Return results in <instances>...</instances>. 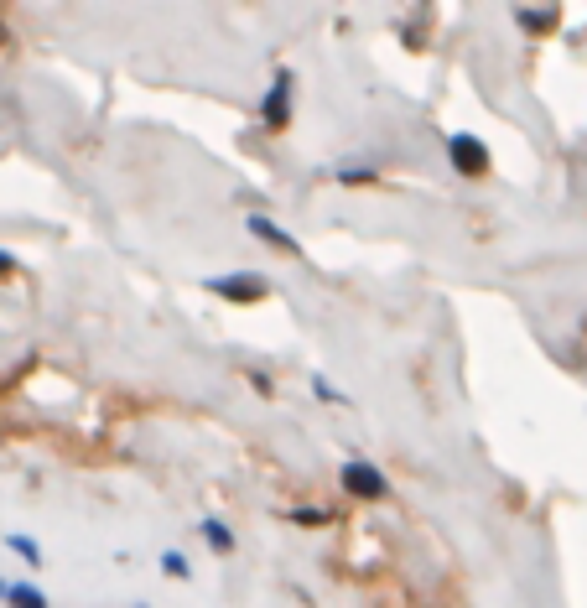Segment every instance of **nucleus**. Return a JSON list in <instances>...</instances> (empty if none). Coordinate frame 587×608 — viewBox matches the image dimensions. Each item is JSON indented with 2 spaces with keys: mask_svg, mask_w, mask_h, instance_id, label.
<instances>
[{
  "mask_svg": "<svg viewBox=\"0 0 587 608\" xmlns=\"http://www.w3.org/2000/svg\"><path fill=\"white\" fill-rule=\"evenodd\" d=\"M208 292L213 297H229V302H260L271 286H265V276H250V271H239V276H213L208 281Z\"/></svg>",
  "mask_w": 587,
  "mask_h": 608,
  "instance_id": "obj_1",
  "label": "nucleus"
},
{
  "mask_svg": "<svg viewBox=\"0 0 587 608\" xmlns=\"http://www.w3.org/2000/svg\"><path fill=\"white\" fill-rule=\"evenodd\" d=\"M447 156H452V167H458L463 177H484L489 172V151H484V141H478V136H452Z\"/></svg>",
  "mask_w": 587,
  "mask_h": 608,
  "instance_id": "obj_2",
  "label": "nucleus"
},
{
  "mask_svg": "<svg viewBox=\"0 0 587 608\" xmlns=\"http://www.w3.org/2000/svg\"><path fill=\"white\" fill-rule=\"evenodd\" d=\"M338 479H343V489H349L354 499H380V494H385V479H380V473L369 468V463H349V468L338 473Z\"/></svg>",
  "mask_w": 587,
  "mask_h": 608,
  "instance_id": "obj_3",
  "label": "nucleus"
},
{
  "mask_svg": "<svg viewBox=\"0 0 587 608\" xmlns=\"http://www.w3.org/2000/svg\"><path fill=\"white\" fill-rule=\"evenodd\" d=\"M286 99H291V73H276L271 94H265V125H271V130L286 125Z\"/></svg>",
  "mask_w": 587,
  "mask_h": 608,
  "instance_id": "obj_4",
  "label": "nucleus"
},
{
  "mask_svg": "<svg viewBox=\"0 0 587 608\" xmlns=\"http://www.w3.org/2000/svg\"><path fill=\"white\" fill-rule=\"evenodd\" d=\"M245 224H250V234H260V240H271V245H281V250H291V255H302V245H297V240H291V234H286V229H276V224H271V219H265V214H250Z\"/></svg>",
  "mask_w": 587,
  "mask_h": 608,
  "instance_id": "obj_5",
  "label": "nucleus"
},
{
  "mask_svg": "<svg viewBox=\"0 0 587 608\" xmlns=\"http://www.w3.org/2000/svg\"><path fill=\"white\" fill-rule=\"evenodd\" d=\"M6 598H11V608H47V598L37 588H26V583L21 588H6Z\"/></svg>",
  "mask_w": 587,
  "mask_h": 608,
  "instance_id": "obj_6",
  "label": "nucleus"
},
{
  "mask_svg": "<svg viewBox=\"0 0 587 608\" xmlns=\"http://www.w3.org/2000/svg\"><path fill=\"white\" fill-rule=\"evenodd\" d=\"M203 536L219 546V551H234V536H229V525H224V520H203Z\"/></svg>",
  "mask_w": 587,
  "mask_h": 608,
  "instance_id": "obj_7",
  "label": "nucleus"
},
{
  "mask_svg": "<svg viewBox=\"0 0 587 608\" xmlns=\"http://www.w3.org/2000/svg\"><path fill=\"white\" fill-rule=\"evenodd\" d=\"M520 26H525V32H551L556 11H520Z\"/></svg>",
  "mask_w": 587,
  "mask_h": 608,
  "instance_id": "obj_8",
  "label": "nucleus"
},
{
  "mask_svg": "<svg viewBox=\"0 0 587 608\" xmlns=\"http://www.w3.org/2000/svg\"><path fill=\"white\" fill-rule=\"evenodd\" d=\"M6 546H11V551H21V562H32V567L42 562V551H37V541H32V536H11Z\"/></svg>",
  "mask_w": 587,
  "mask_h": 608,
  "instance_id": "obj_9",
  "label": "nucleus"
},
{
  "mask_svg": "<svg viewBox=\"0 0 587 608\" xmlns=\"http://www.w3.org/2000/svg\"><path fill=\"white\" fill-rule=\"evenodd\" d=\"M162 572H172V577H188V562H182L177 551H162Z\"/></svg>",
  "mask_w": 587,
  "mask_h": 608,
  "instance_id": "obj_10",
  "label": "nucleus"
},
{
  "mask_svg": "<svg viewBox=\"0 0 587 608\" xmlns=\"http://www.w3.org/2000/svg\"><path fill=\"white\" fill-rule=\"evenodd\" d=\"M291 520H297V525H328L323 510H291Z\"/></svg>",
  "mask_w": 587,
  "mask_h": 608,
  "instance_id": "obj_11",
  "label": "nucleus"
},
{
  "mask_svg": "<svg viewBox=\"0 0 587 608\" xmlns=\"http://www.w3.org/2000/svg\"><path fill=\"white\" fill-rule=\"evenodd\" d=\"M0 271H11V255L6 250H0Z\"/></svg>",
  "mask_w": 587,
  "mask_h": 608,
  "instance_id": "obj_12",
  "label": "nucleus"
}]
</instances>
